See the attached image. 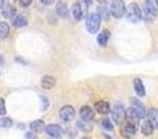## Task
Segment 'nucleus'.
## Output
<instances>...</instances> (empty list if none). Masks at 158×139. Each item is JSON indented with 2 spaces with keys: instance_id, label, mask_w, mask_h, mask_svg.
Here are the masks:
<instances>
[{
  "instance_id": "obj_1",
  "label": "nucleus",
  "mask_w": 158,
  "mask_h": 139,
  "mask_svg": "<svg viewBox=\"0 0 158 139\" xmlns=\"http://www.w3.org/2000/svg\"><path fill=\"white\" fill-rule=\"evenodd\" d=\"M125 15L128 18V21L131 22H139L140 20L143 18V13H142V8L136 4V3H131L128 6L125 11Z\"/></svg>"
},
{
  "instance_id": "obj_2",
  "label": "nucleus",
  "mask_w": 158,
  "mask_h": 139,
  "mask_svg": "<svg viewBox=\"0 0 158 139\" xmlns=\"http://www.w3.org/2000/svg\"><path fill=\"white\" fill-rule=\"evenodd\" d=\"M142 13H143V15H144L146 21H153L158 14V7H157L156 0H146Z\"/></svg>"
},
{
  "instance_id": "obj_3",
  "label": "nucleus",
  "mask_w": 158,
  "mask_h": 139,
  "mask_svg": "<svg viewBox=\"0 0 158 139\" xmlns=\"http://www.w3.org/2000/svg\"><path fill=\"white\" fill-rule=\"evenodd\" d=\"M100 22H101V18L98 15V13H93L87 17L86 20V28L90 33H96L100 28Z\"/></svg>"
},
{
  "instance_id": "obj_4",
  "label": "nucleus",
  "mask_w": 158,
  "mask_h": 139,
  "mask_svg": "<svg viewBox=\"0 0 158 139\" xmlns=\"http://www.w3.org/2000/svg\"><path fill=\"white\" fill-rule=\"evenodd\" d=\"M126 11V6L122 0H112L111 7H110V13L115 17V18H121L125 15Z\"/></svg>"
},
{
  "instance_id": "obj_5",
  "label": "nucleus",
  "mask_w": 158,
  "mask_h": 139,
  "mask_svg": "<svg viewBox=\"0 0 158 139\" xmlns=\"http://www.w3.org/2000/svg\"><path fill=\"white\" fill-rule=\"evenodd\" d=\"M126 117V109L122 106V104H117V106L112 109V118L117 124H122L125 121Z\"/></svg>"
},
{
  "instance_id": "obj_6",
  "label": "nucleus",
  "mask_w": 158,
  "mask_h": 139,
  "mask_svg": "<svg viewBox=\"0 0 158 139\" xmlns=\"http://www.w3.org/2000/svg\"><path fill=\"white\" fill-rule=\"evenodd\" d=\"M121 132L125 137H133L136 134V125H135V123L131 120H125L121 124Z\"/></svg>"
},
{
  "instance_id": "obj_7",
  "label": "nucleus",
  "mask_w": 158,
  "mask_h": 139,
  "mask_svg": "<svg viewBox=\"0 0 158 139\" xmlns=\"http://www.w3.org/2000/svg\"><path fill=\"white\" fill-rule=\"evenodd\" d=\"M60 117L64 121H72L75 117V109L72 106H64L60 110Z\"/></svg>"
},
{
  "instance_id": "obj_8",
  "label": "nucleus",
  "mask_w": 158,
  "mask_h": 139,
  "mask_svg": "<svg viewBox=\"0 0 158 139\" xmlns=\"http://www.w3.org/2000/svg\"><path fill=\"white\" fill-rule=\"evenodd\" d=\"M44 132L52 138H58L63 135V128H61L60 125H57V124H52V125L44 128Z\"/></svg>"
},
{
  "instance_id": "obj_9",
  "label": "nucleus",
  "mask_w": 158,
  "mask_h": 139,
  "mask_svg": "<svg viewBox=\"0 0 158 139\" xmlns=\"http://www.w3.org/2000/svg\"><path fill=\"white\" fill-rule=\"evenodd\" d=\"M147 117H148L150 124L153 125V128L154 129L158 128V109H156V107H151V109L147 111Z\"/></svg>"
},
{
  "instance_id": "obj_10",
  "label": "nucleus",
  "mask_w": 158,
  "mask_h": 139,
  "mask_svg": "<svg viewBox=\"0 0 158 139\" xmlns=\"http://www.w3.org/2000/svg\"><path fill=\"white\" fill-rule=\"evenodd\" d=\"M132 104H133V106H132L131 109L136 113V115L139 118H143L146 114H147V111L144 110V107H143V104L140 103V102H137V100H135V99H133V100H132Z\"/></svg>"
},
{
  "instance_id": "obj_11",
  "label": "nucleus",
  "mask_w": 158,
  "mask_h": 139,
  "mask_svg": "<svg viewBox=\"0 0 158 139\" xmlns=\"http://www.w3.org/2000/svg\"><path fill=\"white\" fill-rule=\"evenodd\" d=\"M93 117H94V111L89 106H83L81 109V118L83 121H92Z\"/></svg>"
},
{
  "instance_id": "obj_12",
  "label": "nucleus",
  "mask_w": 158,
  "mask_h": 139,
  "mask_svg": "<svg viewBox=\"0 0 158 139\" xmlns=\"http://www.w3.org/2000/svg\"><path fill=\"white\" fill-rule=\"evenodd\" d=\"M71 13H72V17H74L77 21H81V20L83 18V11H82V7L79 3H74V6H72V8H71Z\"/></svg>"
},
{
  "instance_id": "obj_13",
  "label": "nucleus",
  "mask_w": 158,
  "mask_h": 139,
  "mask_svg": "<svg viewBox=\"0 0 158 139\" xmlns=\"http://www.w3.org/2000/svg\"><path fill=\"white\" fill-rule=\"evenodd\" d=\"M54 85H56V79L53 76L44 75L42 78V88H44V89H52V88H54Z\"/></svg>"
},
{
  "instance_id": "obj_14",
  "label": "nucleus",
  "mask_w": 158,
  "mask_h": 139,
  "mask_svg": "<svg viewBox=\"0 0 158 139\" xmlns=\"http://www.w3.org/2000/svg\"><path fill=\"white\" fill-rule=\"evenodd\" d=\"M56 11L57 14L61 17V18H65L68 15V8H67V4L64 2H58L57 6H56Z\"/></svg>"
},
{
  "instance_id": "obj_15",
  "label": "nucleus",
  "mask_w": 158,
  "mask_h": 139,
  "mask_svg": "<svg viewBox=\"0 0 158 139\" xmlns=\"http://www.w3.org/2000/svg\"><path fill=\"white\" fill-rule=\"evenodd\" d=\"M108 39H110V31L108 29H104L101 33H98L97 36V43L100 46H106L108 43Z\"/></svg>"
},
{
  "instance_id": "obj_16",
  "label": "nucleus",
  "mask_w": 158,
  "mask_h": 139,
  "mask_svg": "<svg viewBox=\"0 0 158 139\" xmlns=\"http://www.w3.org/2000/svg\"><path fill=\"white\" fill-rule=\"evenodd\" d=\"M133 86H135V90L139 96H144L146 95V90H144V85H143L142 79L140 78H135L133 81Z\"/></svg>"
},
{
  "instance_id": "obj_17",
  "label": "nucleus",
  "mask_w": 158,
  "mask_h": 139,
  "mask_svg": "<svg viewBox=\"0 0 158 139\" xmlns=\"http://www.w3.org/2000/svg\"><path fill=\"white\" fill-rule=\"evenodd\" d=\"M28 24V20L25 18L24 15H14L13 17V25L15 28H21V27H25Z\"/></svg>"
},
{
  "instance_id": "obj_18",
  "label": "nucleus",
  "mask_w": 158,
  "mask_h": 139,
  "mask_svg": "<svg viewBox=\"0 0 158 139\" xmlns=\"http://www.w3.org/2000/svg\"><path fill=\"white\" fill-rule=\"evenodd\" d=\"M96 110L101 114H108L111 110H110V104L107 102H97L96 103Z\"/></svg>"
},
{
  "instance_id": "obj_19",
  "label": "nucleus",
  "mask_w": 158,
  "mask_h": 139,
  "mask_svg": "<svg viewBox=\"0 0 158 139\" xmlns=\"http://www.w3.org/2000/svg\"><path fill=\"white\" fill-rule=\"evenodd\" d=\"M44 123L42 120H36L33 121V123H31V129H32V132H42L44 131Z\"/></svg>"
},
{
  "instance_id": "obj_20",
  "label": "nucleus",
  "mask_w": 158,
  "mask_h": 139,
  "mask_svg": "<svg viewBox=\"0 0 158 139\" xmlns=\"http://www.w3.org/2000/svg\"><path fill=\"white\" fill-rule=\"evenodd\" d=\"M3 15H4L6 18H13V17L15 15V8L11 4L3 6Z\"/></svg>"
},
{
  "instance_id": "obj_21",
  "label": "nucleus",
  "mask_w": 158,
  "mask_h": 139,
  "mask_svg": "<svg viewBox=\"0 0 158 139\" xmlns=\"http://www.w3.org/2000/svg\"><path fill=\"white\" fill-rule=\"evenodd\" d=\"M153 131H154V128H153V125L150 124V121H148V120L143 121V123H142V132H143V134H144L146 137H148V135L153 134Z\"/></svg>"
},
{
  "instance_id": "obj_22",
  "label": "nucleus",
  "mask_w": 158,
  "mask_h": 139,
  "mask_svg": "<svg viewBox=\"0 0 158 139\" xmlns=\"http://www.w3.org/2000/svg\"><path fill=\"white\" fill-rule=\"evenodd\" d=\"M10 35V27L6 22H0V39H6Z\"/></svg>"
},
{
  "instance_id": "obj_23",
  "label": "nucleus",
  "mask_w": 158,
  "mask_h": 139,
  "mask_svg": "<svg viewBox=\"0 0 158 139\" xmlns=\"http://www.w3.org/2000/svg\"><path fill=\"white\" fill-rule=\"evenodd\" d=\"M11 125H13V121H11L10 118H7V117L0 118V127H3V128H10Z\"/></svg>"
},
{
  "instance_id": "obj_24",
  "label": "nucleus",
  "mask_w": 158,
  "mask_h": 139,
  "mask_svg": "<svg viewBox=\"0 0 158 139\" xmlns=\"http://www.w3.org/2000/svg\"><path fill=\"white\" fill-rule=\"evenodd\" d=\"M98 10H100V14H98V15H100V18H104V20L108 18V8H107L106 6H100V7H98Z\"/></svg>"
},
{
  "instance_id": "obj_25",
  "label": "nucleus",
  "mask_w": 158,
  "mask_h": 139,
  "mask_svg": "<svg viewBox=\"0 0 158 139\" xmlns=\"http://www.w3.org/2000/svg\"><path fill=\"white\" fill-rule=\"evenodd\" d=\"M78 127H79V128H82L83 131H87V132L92 129V125H90V123L86 124V123H83V121H79V123H78Z\"/></svg>"
},
{
  "instance_id": "obj_26",
  "label": "nucleus",
  "mask_w": 158,
  "mask_h": 139,
  "mask_svg": "<svg viewBox=\"0 0 158 139\" xmlns=\"http://www.w3.org/2000/svg\"><path fill=\"white\" fill-rule=\"evenodd\" d=\"M101 125H103L106 129H108V131H112V128H114V127H112V124H111V121L107 120V118L101 121Z\"/></svg>"
},
{
  "instance_id": "obj_27",
  "label": "nucleus",
  "mask_w": 158,
  "mask_h": 139,
  "mask_svg": "<svg viewBox=\"0 0 158 139\" xmlns=\"http://www.w3.org/2000/svg\"><path fill=\"white\" fill-rule=\"evenodd\" d=\"M6 114V103L3 99H0V115H4Z\"/></svg>"
},
{
  "instance_id": "obj_28",
  "label": "nucleus",
  "mask_w": 158,
  "mask_h": 139,
  "mask_svg": "<svg viewBox=\"0 0 158 139\" xmlns=\"http://www.w3.org/2000/svg\"><path fill=\"white\" fill-rule=\"evenodd\" d=\"M17 2H18V4L22 6V7H28V6H31L32 0H17Z\"/></svg>"
},
{
  "instance_id": "obj_29",
  "label": "nucleus",
  "mask_w": 158,
  "mask_h": 139,
  "mask_svg": "<svg viewBox=\"0 0 158 139\" xmlns=\"http://www.w3.org/2000/svg\"><path fill=\"white\" fill-rule=\"evenodd\" d=\"M42 3H43L44 6H50V4H53L54 3V0H40Z\"/></svg>"
},
{
  "instance_id": "obj_30",
  "label": "nucleus",
  "mask_w": 158,
  "mask_h": 139,
  "mask_svg": "<svg viewBox=\"0 0 158 139\" xmlns=\"http://www.w3.org/2000/svg\"><path fill=\"white\" fill-rule=\"evenodd\" d=\"M25 139H35V134H33V132H28V134L25 135Z\"/></svg>"
},
{
  "instance_id": "obj_31",
  "label": "nucleus",
  "mask_w": 158,
  "mask_h": 139,
  "mask_svg": "<svg viewBox=\"0 0 158 139\" xmlns=\"http://www.w3.org/2000/svg\"><path fill=\"white\" fill-rule=\"evenodd\" d=\"M42 100H43V110L47 107V99L44 98V96H42Z\"/></svg>"
},
{
  "instance_id": "obj_32",
  "label": "nucleus",
  "mask_w": 158,
  "mask_h": 139,
  "mask_svg": "<svg viewBox=\"0 0 158 139\" xmlns=\"http://www.w3.org/2000/svg\"><path fill=\"white\" fill-rule=\"evenodd\" d=\"M3 6H4V0H0V8H2Z\"/></svg>"
},
{
  "instance_id": "obj_33",
  "label": "nucleus",
  "mask_w": 158,
  "mask_h": 139,
  "mask_svg": "<svg viewBox=\"0 0 158 139\" xmlns=\"http://www.w3.org/2000/svg\"><path fill=\"white\" fill-rule=\"evenodd\" d=\"M97 2H98V3H107L108 0H97Z\"/></svg>"
},
{
  "instance_id": "obj_34",
  "label": "nucleus",
  "mask_w": 158,
  "mask_h": 139,
  "mask_svg": "<svg viewBox=\"0 0 158 139\" xmlns=\"http://www.w3.org/2000/svg\"><path fill=\"white\" fill-rule=\"evenodd\" d=\"M156 3H157V7H158V0H156Z\"/></svg>"
},
{
  "instance_id": "obj_35",
  "label": "nucleus",
  "mask_w": 158,
  "mask_h": 139,
  "mask_svg": "<svg viewBox=\"0 0 158 139\" xmlns=\"http://www.w3.org/2000/svg\"><path fill=\"white\" fill-rule=\"evenodd\" d=\"M0 63H2V56H0Z\"/></svg>"
}]
</instances>
